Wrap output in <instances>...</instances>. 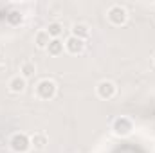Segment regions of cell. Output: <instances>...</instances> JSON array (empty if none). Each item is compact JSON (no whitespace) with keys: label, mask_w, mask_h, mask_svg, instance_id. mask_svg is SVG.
<instances>
[{"label":"cell","mask_w":155,"mask_h":153,"mask_svg":"<svg viewBox=\"0 0 155 153\" xmlns=\"http://www.w3.org/2000/svg\"><path fill=\"white\" fill-rule=\"evenodd\" d=\"M47 54L49 56H60L61 52H63V41L60 38H56V40H51V43L47 45Z\"/></svg>","instance_id":"obj_11"},{"label":"cell","mask_w":155,"mask_h":153,"mask_svg":"<svg viewBox=\"0 0 155 153\" xmlns=\"http://www.w3.org/2000/svg\"><path fill=\"white\" fill-rule=\"evenodd\" d=\"M35 43H36V47L41 49V50H45V49H47V45L51 43V36L47 34V31H45V29L36 33V36H35Z\"/></svg>","instance_id":"obj_13"},{"label":"cell","mask_w":155,"mask_h":153,"mask_svg":"<svg viewBox=\"0 0 155 153\" xmlns=\"http://www.w3.org/2000/svg\"><path fill=\"white\" fill-rule=\"evenodd\" d=\"M71 36H76L79 40H87L90 36V27L87 24H74L71 29Z\"/></svg>","instance_id":"obj_9"},{"label":"cell","mask_w":155,"mask_h":153,"mask_svg":"<svg viewBox=\"0 0 155 153\" xmlns=\"http://www.w3.org/2000/svg\"><path fill=\"white\" fill-rule=\"evenodd\" d=\"M56 92H58V86L52 79H40L35 86V94L36 97L41 101H51L56 97Z\"/></svg>","instance_id":"obj_1"},{"label":"cell","mask_w":155,"mask_h":153,"mask_svg":"<svg viewBox=\"0 0 155 153\" xmlns=\"http://www.w3.org/2000/svg\"><path fill=\"white\" fill-rule=\"evenodd\" d=\"M96 94H97V97L103 99V101H110V99H114L116 94H117L116 83L110 81V79H103V81H99V83L96 85Z\"/></svg>","instance_id":"obj_5"},{"label":"cell","mask_w":155,"mask_h":153,"mask_svg":"<svg viewBox=\"0 0 155 153\" xmlns=\"http://www.w3.org/2000/svg\"><path fill=\"white\" fill-rule=\"evenodd\" d=\"M107 20H108L112 25H116V27L124 25L126 20H128V11H126V7H123L121 4H112V5L108 7V11H107Z\"/></svg>","instance_id":"obj_3"},{"label":"cell","mask_w":155,"mask_h":153,"mask_svg":"<svg viewBox=\"0 0 155 153\" xmlns=\"http://www.w3.org/2000/svg\"><path fill=\"white\" fill-rule=\"evenodd\" d=\"M153 63H155V54H153Z\"/></svg>","instance_id":"obj_15"},{"label":"cell","mask_w":155,"mask_h":153,"mask_svg":"<svg viewBox=\"0 0 155 153\" xmlns=\"http://www.w3.org/2000/svg\"><path fill=\"white\" fill-rule=\"evenodd\" d=\"M47 144H49V137L43 133V132H36V133H33L31 135V146L35 148V150H45L47 148Z\"/></svg>","instance_id":"obj_7"},{"label":"cell","mask_w":155,"mask_h":153,"mask_svg":"<svg viewBox=\"0 0 155 153\" xmlns=\"http://www.w3.org/2000/svg\"><path fill=\"white\" fill-rule=\"evenodd\" d=\"M45 31H47V34L51 36V40H56L63 34V25H61L60 22H51Z\"/></svg>","instance_id":"obj_12"},{"label":"cell","mask_w":155,"mask_h":153,"mask_svg":"<svg viewBox=\"0 0 155 153\" xmlns=\"http://www.w3.org/2000/svg\"><path fill=\"white\" fill-rule=\"evenodd\" d=\"M25 86H27V79L22 76H15L9 79V90L13 92V94H22L24 90H25Z\"/></svg>","instance_id":"obj_8"},{"label":"cell","mask_w":155,"mask_h":153,"mask_svg":"<svg viewBox=\"0 0 155 153\" xmlns=\"http://www.w3.org/2000/svg\"><path fill=\"white\" fill-rule=\"evenodd\" d=\"M36 74V65L33 63V61H24L22 65H20V76L25 77V79H29V77H35Z\"/></svg>","instance_id":"obj_10"},{"label":"cell","mask_w":155,"mask_h":153,"mask_svg":"<svg viewBox=\"0 0 155 153\" xmlns=\"http://www.w3.org/2000/svg\"><path fill=\"white\" fill-rule=\"evenodd\" d=\"M153 153H155V150H153Z\"/></svg>","instance_id":"obj_16"},{"label":"cell","mask_w":155,"mask_h":153,"mask_svg":"<svg viewBox=\"0 0 155 153\" xmlns=\"http://www.w3.org/2000/svg\"><path fill=\"white\" fill-rule=\"evenodd\" d=\"M9 146L15 153H27L33 146H31V137L27 133H13V137L9 139Z\"/></svg>","instance_id":"obj_4"},{"label":"cell","mask_w":155,"mask_h":153,"mask_svg":"<svg viewBox=\"0 0 155 153\" xmlns=\"http://www.w3.org/2000/svg\"><path fill=\"white\" fill-rule=\"evenodd\" d=\"M132 132H134V121H132L130 117L121 115V117L114 119V122H112V133H114L116 137L124 139V137L132 135Z\"/></svg>","instance_id":"obj_2"},{"label":"cell","mask_w":155,"mask_h":153,"mask_svg":"<svg viewBox=\"0 0 155 153\" xmlns=\"http://www.w3.org/2000/svg\"><path fill=\"white\" fill-rule=\"evenodd\" d=\"M63 49L69 54H81L85 50V40H79L76 36H69L63 41Z\"/></svg>","instance_id":"obj_6"},{"label":"cell","mask_w":155,"mask_h":153,"mask_svg":"<svg viewBox=\"0 0 155 153\" xmlns=\"http://www.w3.org/2000/svg\"><path fill=\"white\" fill-rule=\"evenodd\" d=\"M7 20L11 22V24H20L22 22V13H18V11H11L9 15H7Z\"/></svg>","instance_id":"obj_14"}]
</instances>
